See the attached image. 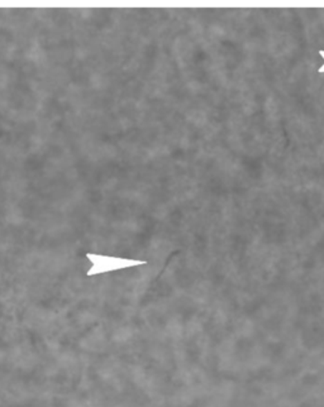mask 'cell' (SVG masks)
Returning <instances> with one entry per match:
<instances>
[{"label": "cell", "instance_id": "cell-1", "mask_svg": "<svg viewBox=\"0 0 324 407\" xmlns=\"http://www.w3.org/2000/svg\"><path fill=\"white\" fill-rule=\"evenodd\" d=\"M88 258L90 259L94 263V266L90 271L88 272L89 276L93 274H102V272H108V271H114V269H121L126 267L140 266L144 265V261H133V259L114 258V257H104V256H95V254H88Z\"/></svg>", "mask_w": 324, "mask_h": 407}, {"label": "cell", "instance_id": "cell-2", "mask_svg": "<svg viewBox=\"0 0 324 407\" xmlns=\"http://www.w3.org/2000/svg\"><path fill=\"white\" fill-rule=\"evenodd\" d=\"M319 53H321V56H322V57H323V59H324V51H319ZM318 71H319V73H321V74H323L324 65H323V66L321 67V68H319V70H318Z\"/></svg>", "mask_w": 324, "mask_h": 407}]
</instances>
